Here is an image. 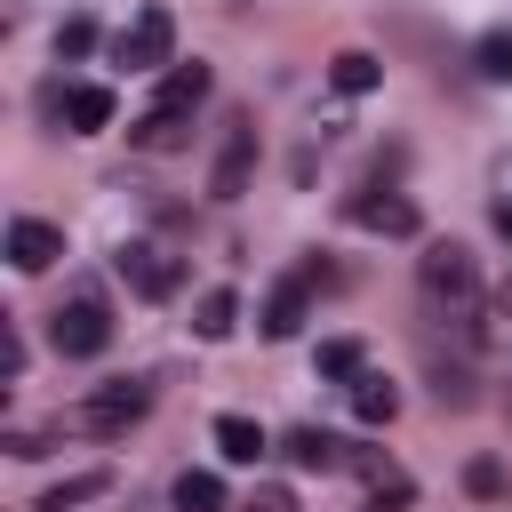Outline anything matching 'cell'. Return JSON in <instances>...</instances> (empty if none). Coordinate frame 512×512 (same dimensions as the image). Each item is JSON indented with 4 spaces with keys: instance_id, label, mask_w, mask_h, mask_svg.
<instances>
[{
    "instance_id": "cell-1",
    "label": "cell",
    "mask_w": 512,
    "mask_h": 512,
    "mask_svg": "<svg viewBox=\"0 0 512 512\" xmlns=\"http://www.w3.org/2000/svg\"><path fill=\"white\" fill-rule=\"evenodd\" d=\"M416 280H424V296H432V304H448V320L472 336V304H480V264H472V248L432 240V248L416 256Z\"/></svg>"
},
{
    "instance_id": "cell-2",
    "label": "cell",
    "mask_w": 512,
    "mask_h": 512,
    "mask_svg": "<svg viewBox=\"0 0 512 512\" xmlns=\"http://www.w3.org/2000/svg\"><path fill=\"white\" fill-rule=\"evenodd\" d=\"M152 408V384H136V376H120V384H96L56 432H96V440H112V432H128L136 416Z\"/></svg>"
},
{
    "instance_id": "cell-3",
    "label": "cell",
    "mask_w": 512,
    "mask_h": 512,
    "mask_svg": "<svg viewBox=\"0 0 512 512\" xmlns=\"http://www.w3.org/2000/svg\"><path fill=\"white\" fill-rule=\"evenodd\" d=\"M112 64H120V72H160V64H176V16H168V8H136V16L112 32Z\"/></svg>"
},
{
    "instance_id": "cell-4",
    "label": "cell",
    "mask_w": 512,
    "mask_h": 512,
    "mask_svg": "<svg viewBox=\"0 0 512 512\" xmlns=\"http://www.w3.org/2000/svg\"><path fill=\"white\" fill-rule=\"evenodd\" d=\"M48 344H56L64 360H96V352L112 344V312H104V296H72V304H56V312H48Z\"/></svg>"
},
{
    "instance_id": "cell-5",
    "label": "cell",
    "mask_w": 512,
    "mask_h": 512,
    "mask_svg": "<svg viewBox=\"0 0 512 512\" xmlns=\"http://www.w3.org/2000/svg\"><path fill=\"white\" fill-rule=\"evenodd\" d=\"M320 280H328V264L312 256V264H296V272L264 296V336H272V344H288V336L312 320V288H320Z\"/></svg>"
},
{
    "instance_id": "cell-6",
    "label": "cell",
    "mask_w": 512,
    "mask_h": 512,
    "mask_svg": "<svg viewBox=\"0 0 512 512\" xmlns=\"http://www.w3.org/2000/svg\"><path fill=\"white\" fill-rule=\"evenodd\" d=\"M112 272H120L136 296H152V304H160V296H176V280H184V264H176L160 240H128V248L112 256Z\"/></svg>"
},
{
    "instance_id": "cell-7",
    "label": "cell",
    "mask_w": 512,
    "mask_h": 512,
    "mask_svg": "<svg viewBox=\"0 0 512 512\" xmlns=\"http://www.w3.org/2000/svg\"><path fill=\"white\" fill-rule=\"evenodd\" d=\"M248 168H256V128L232 120V136H224V152H216V168H208V192H216V200H240V192H248Z\"/></svg>"
},
{
    "instance_id": "cell-8",
    "label": "cell",
    "mask_w": 512,
    "mask_h": 512,
    "mask_svg": "<svg viewBox=\"0 0 512 512\" xmlns=\"http://www.w3.org/2000/svg\"><path fill=\"white\" fill-rule=\"evenodd\" d=\"M56 256H64V232L56 224H40V216H16L8 224V264L16 272H48Z\"/></svg>"
},
{
    "instance_id": "cell-9",
    "label": "cell",
    "mask_w": 512,
    "mask_h": 512,
    "mask_svg": "<svg viewBox=\"0 0 512 512\" xmlns=\"http://www.w3.org/2000/svg\"><path fill=\"white\" fill-rule=\"evenodd\" d=\"M128 136H136L144 152H184V144H192V104H152Z\"/></svg>"
},
{
    "instance_id": "cell-10",
    "label": "cell",
    "mask_w": 512,
    "mask_h": 512,
    "mask_svg": "<svg viewBox=\"0 0 512 512\" xmlns=\"http://www.w3.org/2000/svg\"><path fill=\"white\" fill-rule=\"evenodd\" d=\"M352 216H360L368 232H384V240H408V232H416V200H408V192H360Z\"/></svg>"
},
{
    "instance_id": "cell-11",
    "label": "cell",
    "mask_w": 512,
    "mask_h": 512,
    "mask_svg": "<svg viewBox=\"0 0 512 512\" xmlns=\"http://www.w3.org/2000/svg\"><path fill=\"white\" fill-rule=\"evenodd\" d=\"M280 456H288V464H296V472H336V464H344V456H352V448H344V440H336V432H320V424H296V432H288V440H280Z\"/></svg>"
},
{
    "instance_id": "cell-12",
    "label": "cell",
    "mask_w": 512,
    "mask_h": 512,
    "mask_svg": "<svg viewBox=\"0 0 512 512\" xmlns=\"http://www.w3.org/2000/svg\"><path fill=\"white\" fill-rule=\"evenodd\" d=\"M216 456L224 464H256V456H272V440H264L256 416H216Z\"/></svg>"
},
{
    "instance_id": "cell-13",
    "label": "cell",
    "mask_w": 512,
    "mask_h": 512,
    "mask_svg": "<svg viewBox=\"0 0 512 512\" xmlns=\"http://www.w3.org/2000/svg\"><path fill=\"white\" fill-rule=\"evenodd\" d=\"M232 328H240V296H232V288H208V296L192 304V336H200V344H224Z\"/></svg>"
},
{
    "instance_id": "cell-14",
    "label": "cell",
    "mask_w": 512,
    "mask_h": 512,
    "mask_svg": "<svg viewBox=\"0 0 512 512\" xmlns=\"http://www.w3.org/2000/svg\"><path fill=\"white\" fill-rule=\"evenodd\" d=\"M376 80H384V64H376L368 48H344V56H328V88H336V96H368Z\"/></svg>"
},
{
    "instance_id": "cell-15",
    "label": "cell",
    "mask_w": 512,
    "mask_h": 512,
    "mask_svg": "<svg viewBox=\"0 0 512 512\" xmlns=\"http://www.w3.org/2000/svg\"><path fill=\"white\" fill-rule=\"evenodd\" d=\"M64 120H72V136H96V128H112V88H64Z\"/></svg>"
},
{
    "instance_id": "cell-16",
    "label": "cell",
    "mask_w": 512,
    "mask_h": 512,
    "mask_svg": "<svg viewBox=\"0 0 512 512\" xmlns=\"http://www.w3.org/2000/svg\"><path fill=\"white\" fill-rule=\"evenodd\" d=\"M352 416H360V424H392V416H400V384H384V376L360 368V376H352Z\"/></svg>"
},
{
    "instance_id": "cell-17",
    "label": "cell",
    "mask_w": 512,
    "mask_h": 512,
    "mask_svg": "<svg viewBox=\"0 0 512 512\" xmlns=\"http://www.w3.org/2000/svg\"><path fill=\"white\" fill-rule=\"evenodd\" d=\"M224 504H232V496H224V480H216V472H200V464H192V472L176 480V512H224Z\"/></svg>"
},
{
    "instance_id": "cell-18",
    "label": "cell",
    "mask_w": 512,
    "mask_h": 512,
    "mask_svg": "<svg viewBox=\"0 0 512 512\" xmlns=\"http://www.w3.org/2000/svg\"><path fill=\"white\" fill-rule=\"evenodd\" d=\"M112 488V472H72V480H56L48 496H40V512H72V504H88V496H104Z\"/></svg>"
},
{
    "instance_id": "cell-19",
    "label": "cell",
    "mask_w": 512,
    "mask_h": 512,
    "mask_svg": "<svg viewBox=\"0 0 512 512\" xmlns=\"http://www.w3.org/2000/svg\"><path fill=\"white\" fill-rule=\"evenodd\" d=\"M200 96H208V64H168V80H160L152 104H200Z\"/></svg>"
},
{
    "instance_id": "cell-20",
    "label": "cell",
    "mask_w": 512,
    "mask_h": 512,
    "mask_svg": "<svg viewBox=\"0 0 512 512\" xmlns=\"http://www.w3.org/2000/svg\"><path fill=\"white\" fill-rule=\"evenodd\" d=\"M360 360H368V352H360V336H328V344H320V376H336V384H352V376H360Z\"/></svg>"
},
{
    "instance_id": "cell-21",
    "label": "cell",
    "mask_w": 512,
    "mask_h": 512,
    "mask_svg": "<svg viewBox=\"0 0 512 512\" xmlns=\"http://www.w3.org/2000/svg\"><path fill=\"white\" fill-rule=\"evenodd\" d=\"M472 64H480V80H512V32H488L472 48Z\"/></svg>"
},
{
    "instance_id": "cell-22",
    "label": "cell",
    "mask_w": 512,
    "mask_h": 512,
    "mask_svg": "<svg viewBox=\"0 0 512 512\" xmlns=\"http://www.w3.org/2000/svg\"><path fill=\"white\" fill-rule=\"evenodd\" d=\"M88 48H96V24H88V16H64V24H56V64H72V56H88Z\"/></svg>"
},
{
    "instance_id": "cell-23",
    "label": "cell",
    "mask_w": 512,
    "mask_h": 512,
    "mask_svg": "<svg viewBox=\"0 0 512 512\" xmlns=\"http://www.w3.org/2000/svg\"><path fill=\"white\" fill-rule=\"evenodd\" d=\"M432 400L440 408H472V368H432Z\"/></svg>"
},
{
    "instance_id": "cell-24",
    "label": "cell",
    "mask_w": 512,
    "mask_h": 512,
    "mask_svg": "<svg viewBox=\"0 0 512 512\" xmlns=\"http://www.w3.org/2000/svg\"><path fill=\"white\" fill-rule=\"evenodd\" d=\"M240 512H296V488H280V480H256V488L240 496Z\"/></svg>"
},
{
    "instance_id": "cell-25",
    "label": "cell",
    "mask_w": 512,
    "mask_h": 512,
    "mask_svg": "<svg viewBox=\"0 0 512 512\" xmlns=\"http://www.w3.org/2000/svg\"><path fill=\"white\" fill-rule=\"evenodd\" d=\"M464 488H472V496H504V464H496V456H472V464H464Z\"/></svg>"
},
{
    "instance_id": "cell-26",
    "label": "cell",
    "mask_w": 512,
    "mask_h": 512,
    "mask_svg": "<svg viewBox=\"0 0 512 512\" xmlns=\"http://www.w3.org/2000/svg\"><path fill=\"white\" fill-rule=\"evenodd\" d=\"M0 376L24 384V336H16V328H0Z\"/></svg>"
},
{
    "instance_id": "cell-27",
    "label": "cell",
    "mask_w": 512,
    "mask_h": 512,
    "mask_svg": "<svg viewBox=\"0 0 512 512\" xmlns=\"http://www.w3.org/2000/svg\"><path fill=\"white\" fill-rule=\"evenodd\" d=\"M8 456H48V432H8Z\"/></svg>"
},
{
    "instance_id": "cell-28",
    "label": "cell",
    "mask_w": 512,
    "mask_h": 512,
    "mask_svg": "<svg viewBox=\"0 0 512 512\" xmlns=\"http://www.w3.org/2000/svg\"><path fill=\"white\" fill-rule=\"evenodd\" d=\"M496 224H504V232H512V200H504V208H496Z\"/></svg>"
}]
</instances>
